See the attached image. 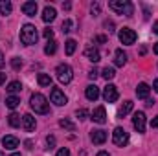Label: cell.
Returning <instances> with one entry per match:
<instances>
[{
	"label": "cell",
	"instance_id": "6",
	"mask_svg": "<svg viewBox=\"0 0 158 156\" xmlns=\"http://www.w3.org/2000/svg\"><path fill=\"white\" fill-rule=\"evenodd\" d=\"M118 37H119V40H121V44H134V42H136V33H134V30H131V28H121Z\"/></svg>",
	"mask_w": 158,
	"mask_h": 156
},
{
	"label": "cell",
	"instance_id": "19",
	"mask_svg": "<svg viewBox=\"0 0 158 156\" xmlns=\"http://www.w3.org/2000/svg\"><path fill=\"white\" fill-rule=\"evenodd\" d=\"M132 107H134V103L132 101H125L121 107H119V110H118V117H125L129 112H132Z\"/></svg>",
	"mask_w": 158,
	"mask_h": 156
},
{
	"label": "cell",
	"instance_id": "24",
	"mask_svg": "<svg viewBox=\"0 0 158 156\" xmlns=\"http://www.w3.org/2000/svg\"><path fill=\"white\" fill-rule=\"evenodd\" d=\"M59 125H61L63 129L70 130V132H74V130H76V123H74V121H70V119H66V117H64V119H61V121H59Z\"/></svg>",
	"mask_w": 158,
	"mask_h": 156
},
{
	"label": "cell",
	"instance_id": "26",
	"mask_svg": "<svg viewBox=\"0 0 158 156\" xmlns=\"http://www.w3.org/2000/svg\"><path fill=\"white\" fill-rule=\"evenodd\" d=\"M40 86H50L52 84V77L48 76V74H39V77H37Z\"/></svg>",
	"mask_w": 158,
	"mask_h": 156
},
{
	"label": "cell",
	"instance_id": "44",
	"mask_svg": "<svg viewBox=\"0 0 158 156\" xmlns=\"http://www.w3.org/2000/svg\"><path fill=\"white\" fill-rule=\"evenodd\" d=\"M153 88H155V90H156V92H158V79H156V81H155V83H153Z\"/></svg>",
	"mask_w": 158,
	"mask_h": 156
},
{
	"label": "cell",
	"instance_id": "37",
	"mask_svg": "<svg viewBox=\"0 0 158 156\" xmlns=\"http://www.w3.org/2000/svg\"><path fill=\"white\" fill-rule=\"evenodd\" d=\"M57 156H70V151H68V149L64 147V149H61V151L57 153Z\"/></svg>",
	"mask_w": 158,
	"mask_h": 156
},
{
	"label": "cell",
	"instance_id": "28",
	"mask_svg": "<svg viewBox=\"0 0 158 156\" xmlns=\"http://www.w3.org/2000/svg\"><path fill=\"white\" fill-rule=\"evenodd\" d=\"M22 88V84H20V81H11L9 84H7V92H11V94H15V92H19Z\"/></svg>",
	"mask_w": 158,
	"mask_h": 156
},
{
	"label": "cell",
	"instance_id": "40",
	"mask_svg": "<svg viewBox=\"0 0 158 156\" xmlns=\"http://www.w3.org/2000/svg\"><path fill=\"white\" fill-rule=\"evenodd\" d=\"M153 31H155V33L158 35V20L155 22V24H153Z\"/></svg>",
	"mask_w": 158,
	"mask_h": 156
},
{
	"label": "cell",
	"instance_id": "36",
	"mask_svg": "<svg viewBox=\"0 0 158 156\" xmlns=\"http://www.w3.org/2000/svg\"><path fill=\"white\" fill-rule=\"evenodd\" d=\"M94 40H96L98 44H103V42H107V37H105V35H98Z\"/></svg>",
	"mask_w": 158,
	"mask_h": 156
},
{
	"label": "cell",
	"instance_id": "31",
	"mask_svg": "<svg viewBox=\"0 0 158 156\" xmlns=\"http://www.w3.org/2000/svg\"><path fill=\"white\" fill-rule=\"evenodd\" d=\"M90 11H92V15H99V11H101V6H99V2H94V4L90 6Z\"/></svg>",
	"mask_w": 158,
	"mask_h": 156
},
{
	"label": "cell",
	"instance_id": "29",
	"mask_svg": "<svg viewBox=\"0 0 158 156\" xmlns=\"http://www.w3.org/2000/svg\"><path fill=\"white\" fill-rule=\"evenodd\" d=\"M101 76L107 79V81H110V79L116 76V72H114V68H110V66H107V68H103V72H101Z\"/></svg>",
	"mask_w": 158,
	"mask_h": 156
},
{
	"label": "cell",
	"instance_id": "50",
	"mask_svg": "<svg viewBox=\"0 0 158 156\" xmlns=\"http://www.w3.org/2000/svg\"><path fill=\"white\" fill-rule=\"evenodd\" d=\"M0 156H2V154H0Z\"/></svg>",
	"mask_w": 158,
	"mask_h": 156
},
{
	"label": "cell",
	"instance_id": "2",
	"mask_svg": "<svg viewBox=\"0 0 158 156\" xmlns=\"http://www.w3.org/2000/svg\"><path fill=\"white\" fill-rule=\"evenodd\" d=\"M109 7H110L112 11H116L118 15H127V17H131L132 11H134L132 4H131L129 0H110V2H109Z\"/></svg>",
	"mask_w": 158,
	"mask_h": 156
},
{
	"label": "cell",
	"instance_id": "43",
	"mask_svg": "<svg viewBox=\"0 0 158 156\" xmlns=\"http://www.w3.org/2000/svg\"><path fill=\"white\" fill-rule=\"evenodd\" d=\"M145 105H147V107H153V105H155V101H153V99H147V103H145Z\"/></svg>",
	"mask_w": 158,
	"mask_h": 156
},
{
	"label": "cell",
	"instance_id": "11",
	"mask_svg": "<svg viewBox=\"0 0 158 156\" xmlns=\"http://www.w3.org/2000/svg\"><path fill=\"white\" fill-rule=\"evenodd\" d=\"M94 123H99V125H103L105 121H107V112H105V107H98V109H94V112H92V117H90Z\"/></svg>",
	"mask_w": 158,
	"mask_h": 156
},
{
	"label": "cell",
	"instance_id": "21",
	"mask_svg": "<svg viewBox=\"0 0 158 156\" xmlns=\"http://www.w3.org/2000/svg\"><path fill=\"white\" fill-rule=\"evenodd\" d=\"M11 9H13V6H11V2L9 0H0V15H9L11 13Z\"/></svg>",
	"mask_w": 158,
	"mask_h": 156
},
{
	"label": "cell",
	"instance_id": "7",
	"mask_svg": "<svg viewBox=\"0 0 158 156\" xmlns=\"http://www.w3.org/2000/svg\"><path fill=\"white\" fill-rule=\"evenodd\" d=\"M103 99H105L107 103H114V101L118 99V88H116L114 84H107L105 90H103Z\"/></svg>",
	"mask_w": 158,
	"mask_h": 156
},
{
	"label": "cell",
	"instance_id": "34",
	"mask_svg": "<svg viewBox=\"0 0 158 156\" xmlns=\"http://www.w3.org/2000/svg\"><path fill=\"white\" fill-rule=\"evenodd\" d=\"M44 37H46V39H53V30H52V28H46V30H44Z\"/></svg>",
	"mask_w": 158,
	"mask_h": 156
},
{
	"label": "cell",
	"instance_id": "32",
	"mask_svg": "<svg viewBox=\"0 0 158 156\" xmlns=\"http://www.w3.org/2000/svg\"><path fill=\"white\" fill-rule=\"evenodd\" d=\"M76 116H77L79 119H86V116H88V110H86V109H79L77 112H76Z\"/></svg>",
	"mask_w": 158,
	"mask_h": 156
},
{
	"label": "cell",
	"instance_id": "45",
	"mask_svg": "<svg viewBox=\"0 0 158 156\" xmlns=\"http://www.w3.org/2000/svg\"><path fill=\"white\" fill-rule=\"evenodd\" d=\"M98 156H110L109 153H105V151H101V153H98Z\"/></svg>",
	"mask_w": 158,
	"mask_h": 156
},
{
	"label": "cell",
	"instance_id": "8",
	"mask_svg": "<svg viewBox=\"0 0 158 156\" xmlns=\"http://www.w3.org/2000/svg\"><path fill=\"white\" fill-rule=\"evenodd\" d=\"M50 99H52V103H55L57 107H63V105H66V96L59 90V88H53L52 90V94H50Z\"/></svg>",
	"mask_w": 158,
	"mask_h": 156
},
{
	"label": "cell",
	"instance_id": "17",
	"mask_svg": "<svg viewBox=\"0 0 158 156\" xmlns=\"http://www.w3.org/2000/svg\"><path fill=\"white\" fill-rule=\"evenodd\" d=\"M149 92H151V88H149V84H147V83H140V84H138V88H136V96H138L140 99H147Z\"/></svg>",
	"mask_w": 158,
	"mask_h": 156
},
{
	"label": "cell",
	"instance_id": "18",
	"mask_svg": "<svg viewBox=\"0 0 158 156\" xmlns=\"http://www.w3.org/2000/svg\"><path fill=\"white\" fill-rule=\"evenodd\" d=\"M85 55H86V59H88V61H92V63H98V61L101 59V57H99V51H98L96 48H92V46L85 50Z\"/></svg>",
	"mask_w": 158,
	"mask_h": 156
},
{
	"label": "cell",
	"instance_id": "16",
	"mask_svg": "<svg viewBox=\"0 0 158 156\" xmlns=\"http://www.w3.org/2000/svg\"><path fill=\"white\" fill-rule=\"evenodd\" d=\"M55 17H57L55 9H53V7H50V6H46V7H44V11H42V20H44V22H53V20H55Z\"/></svg>",
	"mask_w": 158,
	"mask_h": 156
},
{
	"label": "cell",
	"instance_id": "9",
	"mask_svg": "<svg viewBox=\"0 0 158 156\" xmlns=\"http://www.w3.org/2000/svg\"><path fill=\"white\" fill-rule=\"evenodd\" d=\"M90 140H92V143L101 145V143H105V142H107V132H105V130H101V129H94V130L90 132Z\"/></svg>",
	"mask_w": 158,
	"mask_h": 156
},
{
	"label": "cell",
	"instance_id": "25",
	"mask_svg": "<svg viewBox=\"0 0 158 156\" xmlns=\"http://www.w3.org/2000/svg\"><path fill=\"white\" fill-rule=\"evenodd\" d=\"M7 123H9L11 127H20V116L15 114V112L9 114V116H7Z\"/></svg>",
	"mask_w": 158,
	"mask_h": 156
},
{
	"label": "cell",
	"instance_id": "5",
	"mask_svg": "<svg viewBox=\"0 0 158 156\" xmlns=\"http://www.w3.org/2000/svg\"><path fill=\"white\" fill-rule=\"evenodd\" d=\"M112 142L118 147H125L129 143V132L125 129H121V127H116L114 132H112Z\"/></svg>",
	"mask_w": 158,
	"mask_h": 156
},
{
	"label": "cell",
	"instance_id": "41",
	"mask_svg": "<svg viewBox=\"0 0 158 156\" xmlns=\"http://www.w3.org/2000/svg\"><path fill=\"white\" fill-rule=\"evenodd\" d=\"M6 83V74H0V84H4Z\"/></svg>",
	"mask_w": 158,
	"mask_h": 156
},
{
	"label": "cell",
	"instance_id": "14",
	"mask_svg": "<svg viewBox=\"0 0 158 156\" xmlns=\"http://www.w3.org/2000/svg\"><path fill=\"white\" fill-rule=\"evenodd\" d=\"M85 96H86V99L96 101V99L99 97V88H98L96 84H88V86H86V90H85Z\"/></svg>",
	"mask_w": 158,
	"mask_h": 156
},
{
	"label": "cell",
	"instance_id": "22",
	"mask_svg": "<svg viewBox=\"0 0 158 156\" xmlns=\"http://www.w3.org/2000/svg\"><path fill=\"white\" fill-rule=\"evenodd\" d=\"M57 51V42L55 40H48V44L44 46V53L46 55H53Z\"/></svg>",
	"mask_w": 158,
	"mask_h": 156
},
{
	"label": "cell",
	"instance_id": "42",
	"mask_svg": "<svg viewBox=\"0 0 158 156\" xmlns=\"http://www.w3.org/2000/svg\"><path fill=\"white\" fill-rule=\"evenodd\" d=\"M63 7H64V9H70V7H72V4H70V2H64V4H63Z\"/></svg>",
	"mask_w": 158,
	"mask_h": 156
},
{
	"label": "cell",
	"instance_id": "30",
	"mask_svg": "<svg viewBox=\"0 0 158 156\" xmlns=\"http://www.w3.org/2000/svg\"><path fill=\"white\" fill-rule=\"evenodd\" d=\"M72 26H74V22H72L70 18H66V20L63 22V26H61V28H63V33H70V31H72Z\"/></svg>",
	"mask_w": 158,
	"mask_h": 156
},
{
	"label": "cell",
	"instance_id": "48",
	"mask_svg": "<svg viewBox=\"0 0 158 156\" xmlns=\"http://www.w3.org/2000/svg\"><path fill=\"white\" fill-rule=\"evenodd\" d=\"M11 156H20V154H19V153H13V154H11Z\"/></svg>",
	"mask_w": 158,
	"mask_h": 156
},
{
	"label": "cell",
	"instance_id": "23",
	"mask_svg": "<svg viewBox=\"0 0 158 156\" xmlns=\"http://www.w3.org/2000/svg\"><path fill=\"white\" fill-rule=\"evenodd\" d=\"M19 103H20V99H19L17 96H9V97L6 99V107H7V109H17Z\"/></svg>",
	"mask_w": 158,
	"mask_h": 156
},
{
	"label": "cell",
	"instance_id": "46",
	"mask_svg": "<svg viewBox=\"0 0 158 156\" xmlns=\"http://www.w3.org/2000/svg\"><path fill=\"white\" fill-rule=\"evenodd\" d=\"M4 66V57H2V53H0V68Z\"/></svg>",
	"mask_w": 158,
	"mask_h": 156
},
{
	"label": "cell",
	"instance_id": "10",
	"mask_svg": "<svg viewBox=\"0 0 158 156\" xmlns=\"http://www.w3.org/2000/svg\"><path fill=\"white\" fill-rule=\"evenodd\" d=\"M132 125L138 132H143L145 130V114L143 112H134V117H132Z\"/></svg>",
	"mask_w": 158,
	"mask_h": 156
},
{
	"label": "cell",
	"instance_id": "39",
	"mask_svg": "<svg viewBox=\"0 0 158 156\" xmlns=\"http://www.w3.org/2000/svg\"><path fill=\"white\" fill-rule=\"evenodd\" d=\"M151 127H153V129H158V116L153 117V121H151Z\"/></svg>",
	"mask_w": 158,
	"mask_h": 156
},
{
	"label": "cell",
	"instance_id": "35",
	"mask_svg": "<svg viewBox=\"0 0 158 156\" xmlns=\"http://www.w3.org/2000/svg\"><path fill=\"white\" fill-rule=\"evenodd\" d=\"M46 142H48V147H50V149L55 145V138H53V136H48V138H46Z\"/></svg>",
	"mask_w": 158,
	"mask_h": 156
},
{
	"label": "cell",
	"instance_id": "12",
	"mask_svg": "<svg viewBox=\"0 0 158 156\" xmlns=\"http://www.w3.org/2000/svg\"><path fill=\"white\" fill-rule=\"evenodd\" d=\"M2 145H4V149L13 151L15 147H19V138H15V136H4L2 138Z\"/></svg>",
	"mask_w": 158,
	"mask_h": 156
},
{
	"label": "cell",
	"instance_id": "20",
	"mask_svg": "<svg viewBox=\"0 0 158 156\" xmlns=\"http://www.w3.org/2000/svg\"><path fill=\"white\" fill-rule=\"evenodd\" d=\"M116 59H114V63H116V66H123L125 63H127V53L123 51V50H116Z\"/></svg>",
	"mask_w": 158,
	"mask_h": 156
},
{
	"label": "cell",
	"instance_id": "49",
	"mask_svg": "<svg viewBox=\"0 0 158 156\" xmlns=\"http://www.w3.org/2000/svg\"><path fill=\"white\" fill-rule=\"evenodd\" d=\"M81 156H86V153H85V151H83V153H81Z\"/></svg>",
	"mask_w": 158,
	"mask_h": 156
},
{
	"label": "cell",
	"instance_id": "38",
	"mask_svg": "<svg viewBox=\"0 0 158 156\" xmlns=\"http://www.w3.org/2000/svg\"><path fill=\"white\" fill-rule=\"evenodd\" d=\"M98 74H99V72L94 68V70H90V72H88V77H90V79H96V77H98Z\"/></svg>",
	"mask_w": 158,
	"mask_h": 156
},
{
	"label": "cell",
	"instance_id": "4",
	"mask_svg": "<svg viewBox=\"0 0 158 156\" xmlns=\"http://www.w3.org/2000/svg\"><path fill=\"white\" fill-rule=\"evenodd\" d=\"M55 74H57V79L63 83V84H68L72 77H74V72H72V68L68 66V64H59L57 68H55Z\"/></svg>",
	"mask_w": 158,
	"mask_h": 156
},
{
	"label": "cell",
	"instance_id": "13",
	"mask_svg": "<svg viewBox=\"0 0 158 156\" xmlns=\"http://www.w3.org/2000/svg\"><path fill=\"white\" fill-rule=\"evenodd\" d=\"M35 117L31 116V114H24L22 116V127H24V130H28V132H31L33 129H35Z\"/></svg>",
	"mask_w": 158,
	"mask_h": 156
},
{
	"label": "cell",
	"instance_id": "3",
	"mask_svg": "<svg viewBox=\"0 0 158 156\" xmlns=\"http://www.w3.org/2000/svg\"><path fill=\"white\" fill-rule=\"evenodd\" d=\"M37 28L35 26H31V24H26V26H22V30H20V40L26 44V46H31V44H35L37 42Z\"/></svg>",
	"mask_w": 158,
	"mask_h": 156
},
{
	"label": "cell",
	"instance_id": "47",
	"mask_svg": "<svg viewBox=\"0 0 158 156\" xmlns=\"http://www.w3.org/2000/svg\"><path fill=\"white\" fill-rule=\"evenodd\" d=\"M155 53H156V55H158V42H156V44H155Z\"/></svg>",
	"mask_w": 158,
	"mask_h": 156
},
{
	"label": "cell",
	"instance_id": "33",
	"mask_svg": "<svg viewBox=\"0 0 158 156\" xmlns=\"http://www.w3.org/2000/svg\"><path fill=\"white\" fill-rule=\"evenodd\" d=\"M11 66H13L15 70H19V68L22 66V61H20L19 57H15V59H11Z\"/></svg>",
	"mask_w": 158,
	"mask_h": 156
},
{
	"label": "cell",
	"instance_id": "1",
	"mask_svg": "<svg viewBox=\"0 0 158 156\" xmlns=\"http://www.w3.org/2000/svg\"><path fill=\"white\" fill-rule=\"evenodd\" d=\"M30 107L37 112V114H48L50 112V105H48V99L42 96V94H33L30 97Z\"/></svg>",
	"mask_w": 158,
	"mask_h": 156
},
{
	"label": "cell",
	"instance_id": "27",
	"mask_svg": "<svg viewBox=\"0 0 158 156\" xmlns=\"http://www.w3.org/2000/svg\"><path fill=\"white\" fill-rule=\"evenodd\" d=\"M64 44H66V55H72V53L76 51V46H77V42H76L74 39H68Z\"/></svg>",
	"mask_w": 158,
	"mask_h": 156
},
{
	"label": "cell",
	"instance_id": "15",
	"mask_svg": "<svg viewBox=\"0 0 158 156\" xmlns=\"http://www.w3.org/2000/svg\"><path fill=\"white\" fill-rule=\"evenodd\" d=\"M22 11L28 17H35V13H37V2H24L22 4Z\"/></svg>",
	"mask_w": 158,
	"mask_h": 156
}]
</instances>
